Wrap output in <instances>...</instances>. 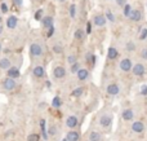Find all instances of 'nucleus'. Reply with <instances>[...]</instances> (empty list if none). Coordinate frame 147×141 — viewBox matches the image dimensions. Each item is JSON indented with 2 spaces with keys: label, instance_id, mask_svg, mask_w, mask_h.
<instances>
[{
  "label": "nucleus",
  "instance_id": "obj_38",
  "mask_svg": "<svg viewBox=\"0 0 147 141\" xmlns=\"http://www.w3.org/2000/svg\"><path fill=\"white\" fill-rule=\"evenodd\" d=\"M141 58L143 60H147V47H143L142 49H141Z\"/></svg>",
  "mask_w": 147,
  "mask_h": 141
},
{
  "label": "nucleus",
  "instance_id": "obj_18",
  "mask_svg": "<svg viewBox=\"0 0 147 141\" xmlns=\"http://www.w3.org/2000/svg\"><path fill=\"white\" fill-rule=\"evenodd\" d=\"M121 117H123V119H124L125 122L132 121L133 117H134V111H133L132 109H124L123 113H121Z\"/></svg>",
  "mask_w": 147,
  "mask_h": 141
},
{
  "label": "nucleus",
  "instance_id": "obj_2",
  "mask_svg": "<svg viewBox=\"0 0 147 141\" xmlns=\"http://www.w3.org/2000/svg\"><path fill=\"white\" fill-rule=\"evenodd\" d=\"M16 87H17L16 79H12V78L7 77L4 80H3V89H4L5 92H12V91L16 89Z\"/></svg>",
  "mask_w": 147,
  "mask_h": 141
},
{
  "label": "nucleus",
  "instance_id": "obj_35",
  "mask_svg": "<svg viewBox=\"0 0 147 141\" xmlns=\"http://www.w3.org/2000/svg\"><path fill=\"white\" fill-rule=\"evenodd\" d=\"M27 141H40V136L38 134H30L27 136Z\"/></svg>",
  "mask_w": 147,
  "mask_h": 141
},
{
  "label": "nucleus",
  "instance_id": "obj_20",
  "mask_svg": "<svg viewBox=\"0 0 147 141\" xmlns=\"http://www.w3.org/2000/svg\"><path fill=\"white\" fill-rule=\"evenodd\" d=\"M66 139L69 141H79L80 140V134H79L78 131H70L69 134H67Z\"/></svg>",
  "mask_w": 147,
  "mask_h": 141
},
{
  "label": "nucleus",
  "instance_id": "obj_5",
  "mask_svg": "<svg viewBox=\"0 0 147 141\" xmlns=\"http://www.w3.org/2000/svg\"><path fill=\"white\" fill-rule=\"evenodd\" d=\"M106 92H107V95H110V96H117L120 93L119 84H116V83H110L106 87Z\"/></svg>",
  "mask_w": 147,
  "mask_h": 141
},
{
  "label": "nucleus",
  "instance_id": "obj_49",
  "mask_svg": "<svg viewBox=\"0 0 147 141\" xmlns=\"http://www.w3.org/2000/svg\"><path fill=\"white\" fill-rule=\"evenodd\" d=\"M1 22H3V17L0 16V25H1Z\"/></svg>",
  "mask_w": 147,
  "mask_h": 141
},
{
  "label": "nucleus",
  "instance_id": "obj_12",
  "mask_svg": "<svg viewBox=\"0 0 147 141\" xmlns=\"http://www.w3.org/2000/svg\"><path fill=\"white\" fill-rule=\"evenodd\" d=\"M78 124H79V119H78V117L76 115H70V117H67V119H66V126L69 127V128H76L78 127Z\"/></svg>",
  "mask_w": 147,
  "mask_h": 141
},
{
  "label": "nucleus",
  "instance_id": "obj_37",
  "mask_svg": "<svg viewBox=\"0 0 147 141\" xmlns=\"http://www.w3.org/2000/svg\"><path fill=\"white\" fill-rule=\"evenodd\" d=\"M54 31H56V28H54V26H52V27H49L48 30H47V38H52L54 34Z\"/></svg>",
  "mask_w": 147,
  "mask_h": 141
},
{
  "label": "nucleus",
  "instance_id": "obj_47",
  "mask_svg": "<svg viewBox=\"0 0 147 141\" xmlns=\"http://www.w3.org/2000/svg\"><path fill=\"white\" fill-rule=\"evenodd\" d=\"M57 1L61 3V4H62V3H66V0H57Z\"/></svg>",
  "mask_w": 147,
  "mask_h": 141
},
{
  "label": "nucleus",
  "instance_id": "obj_41",
  "mask_svg": "<svg viewBox=\"0 0 147 141\" xmlns=\"http://www.w3.org/2000/svg\"><path fill=\"white\" fill-rule=\"evenodd\" d=\"M141 95L147 96V84H143L142 87H141Z\"/></svg>",
  "mask_w": 147,
  "mask_h": 141
},
{
  "label": "nucleus",
  "instance_id": "obj_23",
  "mask_svg": "<svg viewBox=\"0 0 147 141\" xmlns=\"http://www.w3.org/2000/svg\"><path fill=\"white\" fill-rule=\"evenodd\" d=\"M84 91H85V88H84V87H78V88H75V89L71 92V96H72V97L79 98V97H81V96L84 95Z\"/></svg>",
  "mask_w": 147,
  "mask_h": 141
},
{
  "label": "nucleus",
  "instance_id": "obj_21",
  "mask_svg": "<svg viewBox=\"0 0 147 141\" xmlns=\"http://www.w3.org/2000/svg\"><path fill=\"white\" fill-rule=\"evenodd\" d=\"M45 119H40V128H41V136H43L44 140H48L49 139V135H48V131L45 128Z\"/></svg>",
  "mask_w": 147,
  "mask_h": 141
},
{
  "label": "nucleus",
  "instance_id": "obj_8",
  "mask_svg": "<svg viewBox=\"0 0 147 141\" xmlns=\"http://www.w3.org/2000/svg\"><path fill=\"white\" fill-rule=\"evenodd\" d=\"M20 75H21L20 67H17V66H10L7 71V77L12 78V79H17V78H20Z\"/></svg>",
  "mask_w": 147,
  "mask_h": 141
},
{
  "label": "nucleus",
  "instance_id": "obj_11",
  "mask_svg": "<svg viewBox=\"0 0 147 141\" xmlns=\"http://www.w3.org/2000/svg\"><path fill=\"white\" fill-rule=\"evenodd\" d=\"M106 22H107V20L103 14H97V16H94V18H93V23L97 27H103V26L106 25Z\"/></svg>",
  "mask_w": 147,
  "mask_h": 141
},
{
  "label": "nucleus",
  "instance_id": "obj_34",
  "mask_svg": "<svg viewBox=\"0 0 147 141\" xmlns=\"http://www.w3.org/2000/svg\"><path fill=\"white\" fill-rule=\"evenodd\" d=\"M140 31H141V33H140V40L143 41L147 38V27H142Z\"/></svg>",
  "mask_w": 147,
  "mask_h": 141
},
{
  "label": "nucleus",
  "instance_id": "obj_31",
  "mask_svg": "<svg viewBox=\"0 0 147 141\" xmlns=\"http://www.w3.org/2000/svg\"><path fill=\"white\" fill-rule=\"evenodd\" d=\"M69 13H70V17L72 18H76V5L75 4H71L69 8Z\"/></svg>",
  "mask_w": 147,
  "mask_h": 141
},
{
  "label": "nucleus",
  "instance_id": "obj_50",
  "mask_svg": "<svg viewBox=\"0 0 147 141\" xmlns=\"http://www.w3.org/2000/svg\"><path fill=\"white\" fill-rule=\"evenodd\" d=\"M62 141H69V140H67V139H63V140H62Z\"/></svg>",
  "mask_w": 147,
  "mask_h": 141
},
{
  "label": "nucleus",
  "instance_id": "obj_6",
  "mask_svg": "<svg viewBox=\"0 0 147 141\" xmlns=\"http://www.w3.org/2000/svg\"><path fill=\"white\" fill-rule=\"evenodd\" d=\"M111 123H112V115L111 114H103V115L99 118V124H101L102 127H105V128L110 127Z\"/></svg>",
  "mask_w": 147,
  "mask_h": 141
},
{
  "label": "nucleus",
  "instance_id": "obj_24",
  "mask_svg": "<svg viewBox=\"0 0 147 141\" xmlns=\"http://www.w3.org/2000/svg\"><path fill=\"white\" fill-rule=\"evenodd\" d=\"M101 140H102V136L99 132L92 131L90 134H89V141H101Z\"/></svg>",
  "mask_w": 147,
  "mask_h": 141
},
{
  "label": "nucleus",
  "instance_id": "obj_51",
  "mask_svg": "<svg viewBox=\"0 0 147 141\" xmlns=\"http://www.w3.org/2000/svg\"><path fill=\"white\" fill-rule=\"evenodd\" d=\"M88 141H89V140H88Z\"/></svg>",
  "mask_w": 147,
  "mask_h": 141
},
{
  "label": "nucleus",
  "instance_id": "obj_17",
  "mask_svg": "<svg viewBox=\"0 0 147 141\" xmlns=\"http://www.w3.org/2000/svg\"><path fill=\"white\" fill-rule=\"evenodd\" d=\"M117 57H119V51H117L115 47H110L109 49H107V58L109 60H116Z\"/></svg>",
  "mask_w": 147,
  "mask_h": 141
},
{
  "label": "nucleus",
  "instance_id": "obj_30",
  "mask_svg": "<svg viewBox=\"0 0 147 141\" xmlns=\"http://www.w3.org/2000/svg\"><path fill=\"white\" fill-rule=\"evenodd\" d=\"M105 17H106V20L109 21V22H111V23H114L115 20H116V18H115V14H114V13H112L110 9L106 10V14H105Z\"/></svg>",
  "mask_w": 147,
  "mask_h": 141
},
{
  "label": "nucleus",
  "instance_id": "obj_1",
  "mask_svg": "<svg viewBox=\"0 0 147 141\" xmlns=\"http://www.w3.org/2000/svg\"><path fill=\"white\" fill-rule=\"evenodd\" d=\"M28 53H30V56L32 57V58H40L44 54V48L40 43L34 41V43H31L30 47H28Z\"/></svg>",
  "mask_w": 147,
  "mask_h": 141
},
{
  "label": "nucleus",
  "instance_id": "obj_44",
  "mask_svg": "<svg viewBox=\"0 0 147 141\" xmlns=\"http://www.w3.org/2000/svg\"><path fill=\"white\" fill-rule=\"evenodd\" d=\"M96 61H97V57L93 54V56H92V60H90V64L94 66V65H96Z\"/></svg>",
  "mask_w": 147,
  "mask_h": 141
},
{
  "label": "nucleus",
  "instance_id": "obj_3",
  "mask_svg": "<svg viewBox=\"0 0 147 141\" xmlns=\"http://www.w3.org/2000/svg\"><path fill=\"white\" fill-rule=\"evenodd\" d=\"M119 67H120V70H121L123 73L132 71V67H133L132 58H129V57H125V58H123L121 61H120V64H119Z\"/></svg>",
  "mask_w": 147,
  "mask_h": 141
},
{
  "label": "nucleus",
  "instance_id": "obj_28",
  "mask_svg": "<svg viewBox=\"0 0 147 141\" xmlns=\"http://www.w3.org/2000/svg\"><path fill=\"white\" fill-rule=\"evenodd\" d=\"M123 8H124V9H123V14H124V17L125 18H129V16H130V13H132L133 8L130 7L129 4H125Z\"/></svg>",
  "mask_w": 147,
  "mask_h": 141
},
{
  "label": "nucleus",
  "instance_id": "obj_9",
  "mask_svg": "<svg viewBox=\"0 0 147 141\" xmlns=\"http://www.w3.org/2000/svg\"><path fill=\"white\" fill-rule=\"evenodd\" d=\"M32 75L35 78H38V79H41V78L45 77V69H44V66H41V65H38V66H35L32 69Z\"/></svg>",
  "mask_w": 147,
  "mask_h": 141
},
{
  "label": "nucleus",
  "instance_id": "obj_15",
  "mask_svg": "<svg viewBox=\"0 0 147 141\" xmlns=\"http://www.w3.org/2000/svg\"><path fill=\"white\" fill-rule=\"evenodd\" d=\"M76 75H78V79L80 80V82H85V80L89 78V70L81 67V69L76 73Z\"/></svg>",
  "mask_w": 147,
  "mask_h": 141
},
{
  "label": "nucleus",
  "instance_id": "obj_19",
  "mask_svg": "<svg viewBox=\"0 0 147 141\" xmlns=\"http://www.w3.org/2000/svg\"><path fill=\"white\" fill-rule=\"evenodd\" d=\"M10 66H12V61H10V58H8V57H3V58H0V70H8Z\"/></svg>",
  "mask_w": 147,
  "mask_h": 141
},
{
  "label": "nucleus",
  "instance_id": "obj_10",
  "mask_svg": "<svg viewBox=\"0 0 147 141\" xmlns=\"http://www.w3.org/2000/svg\"><path fill=\"white\" fill-rule=\"evenodd\" d=\"M132 131L134 132V134H142V132L145 131V124H143V122L134 121L132 123Z\"/></svg>",
  "mask_w": 147,
  "mask_h": 141
},
{
  "label": "nucleus",
  "instance_id": "obj_16",
  "mask_svg": "<svg viewBox=\"0 0 147 141\" xmlns=\"http://www.w3.org/2000/svg\"><path fill=\"white\" fill-rule=\"evenodd\" d=\"M41 25H43L44 28L48 30L49 27L53 26V17H52V16H45V17H43L41 18Z\"/></svg>",
  "mask_w": 147,
  "mask_h": 141
},
{
  "label": "nucleus",
  "instance_id": "obj_33",
  "mask_svg": "<svg viewBox=\"0 0 147 141\" xmlns=\"http://www.w3.org/2000/svg\"><path fill=\"white\" fill-rule=\"evenodd\" d=\"M66 61L69 62L70 65H72V64H75V62H78V57H76V54H69Z\"/></svg>",
  "mask_w": 147,
  "mask_h": 141
},
{
  "label": "nucleus",
  "instance_id": "obj_25",
  "mask_svg": "<svg viewBox=\"0 0 147 141\" xmlns=\"http://www.w3.org/2000/svg\"><path fill=\"white\" fill-rule=\"evenodd\" d=\"M136 49H137V45H136V43L133 40H128L127 44H125V51L127 52H134Z\"/></svg>",
  "mask_w": 147,
  "mask_h": 141
},
{
  "label": "nucleus",
  "instance_id": "obj_32",
  "mask_svg": "<svg viewBox=\"0 0 147 141\" xmlns=\"http://www.w3.org/2000/svg\"><path fill=\"white\" fill-rule=\"evenodd\" d=\"M43 14H44V9H38L35 12V14H34V18H35L36 21H41V18H43Z\"/></svg>",
  "mask_w": 147,
  "mask_h": 141
},
{
  "label": "nucleus",
  "instance_id": "obj_4",
  "mask_svg": "<svg viewBox=\"0 0 147 141\" xmlns=\"http://www.w3.org/2000/svg\"><path fill=\"white\" fill-rule=\"evenodd\" d=\"M132 73H133V75H134V77H138V78L143 77V75L146 74V67H145V65H143L142 62H138V64L133 65Z\"/></svg>",
  "mask_w": 147,
  "mask_h": 141
},
{
  "label": "nucleus",
  "instance_id": "obj_7",
  "mask_svg": "<svg viewBox=\"0 0 147 141\" xmlns=\"http://www.w3.org/2000/svg\"><path fill=\"white\" fill-rule=\"evenodd\" d=\"M53 77L56 79H63L66 77V69L63 66H56L53 69Z\"/></svg>",
  "mask_w": 147,
  "mask_h": 141
},
{
  "label": "nucleus",
  "instance_id": "obj_48",
  "mask_svg": "<svg viewBox=\"0 0 147 141\" xmlns=\"http://www.w3.org/2000/svg\"><path fill=\"white\" fill-rule=\"evenodd\" d=\"M1 51H3V47H1V43H0V53H1Z\"/></svg>",
  "mask_w": 147,
  "mask_h": 141
},
{
  "label": "nucleus",
  "instance_id": "obj_40",
  "mask_svg": "<svg viewBox=\"0 0 147 141\" xmlns=\"http://www.w3.org/2000/svg\"><path fill=\"white\" fill-rule=\"evenodd\" d=\"M12 3L17 8H21V7H22V4H23V0H12Z\"/></svg>",
  "mask_w": 147,
  "mask_h": 141
},
{
  "label": "nucleus",
  "instance_id": "obj_29",
  "mask_svg": "<svg viewBox=\"0 0 147 141\" xmlns=\"http://www.w3.org/2000/svg\"><path fill=\"white\" fill-rule=\"evenodd\" d=\"M80 69H81L80 62H75V64L70 65V73H71V74H76V73H78Z\"/></svg>",
  "mask_w": 147,
  "mask_h": 141
},
{
  "label": "nucleus",
  "instance_id": "obj_27",
  "mask_svg": "<svg viewBox=\"0 0 147 141\" xmlns=\"http://www.w3.org/2000/svg\"><path fill=\"white\" fill-rule=\"evenodd\" d=\"M52 106H53L54 109H59L62 106V100L61 97H58V96H56V97H53V100H52Z\"/></svg>",
  "mask_w": 147,
  "mask_h": 141
},
{
  "label": "nucleus",
  "instance_id": "obj_36",
  "mask_svg": "<svg viewBox=\"0 0 147 141\" xmlns=\"http://www.w3.org/2000/svg\"><path fill=\"white\" fill-rule=\"evenodd\" d=\"M48 135H51V136H56V135H57V127L56 126H51V127H49Z\"/></svg>",
  "mask_w": 147,
  "mask_h": 141
},
{
  "label": "nucleus",
  "instance_id": "obj_42",
  "mask_svg": "<svg viewBox=\"0 0 147 141\" xmlns=\"http://www.w3.org/2000/svg\"><path fill=\"white\" fill-rule=\"evenodd\" d=\"M90 33H92V23L88 22L86 23V35H89Z\"/></svg>",
  "mask_w": 147,
  "mask_h": 141
},
{
  "label": "nucleus",
  "instance_id": "obj_46",
  "mask_svg": "<svg viewBox=\"0 0 147 141\" xmlns=\"http://www.w3.org/2000/svg\"><path fill=\"white\" fill-rule=\"evenodd\" d=\"M1 34H3V26L0 25V35H1Z\"/></svg>",
  "mask_w": 147,
  "mask_h": 141
},
{
  "label": "nucleus",
  "instance_id": "obj_13",
  "mask_svg": "<svg viewBox=\"0 0 147 141\" xmlns=\"http://www.w3.org/2000/svg\"><path fill=\"white\" fill-rule=\"evenodd\" d=\"M17 25H18V18L16 16H9L7 18V27L9 30H14L17 27Z\"/></svg>",
  "mask_w": 147,
  "mask_h": 141
},
{
  "label": "nucleus",
  "instance_id": "obj_39",
  "mask_svg": "<svg viewBox=\"0 0 147 141\" xmlns=\"http://www.w3.org/2000/svg\"><path fill=\"white\" fill-rule=\"evenodd\" d=\"M0 9H1V13H8L9 8H8V5L5 4V3H1V5H0Z\"/></svg>",
  "mask_w": 147,
  "mask_h": 141
},
{
  "label": "nucleus",
  "instance_id": "obj_43",
  "mask_svg": "<svg viewBox=\"0 0 147 141\" xmlns=\"http://www.w3.org/2000/svg\"><path fill=\"white\" fill-rule=\"evenodd\" d=\"M116 4L119 5V7H124V5L127 4V0H116Z\"/></svg>",
  "mask_w": 147,
  "mask_h": 141
},
{
  "label": "nucleus",
  "instance_id": "obj_22",
  "mask_svg": "<svg viewBox=\"0 0 147 141\" xmlns=\"http://www.w3.org/2000/svg\"><path fill=\"white\" fill-rule=\"evenodd\" d=\"M74 38H75L76 40H83V39L85 38V31H84L83 28H76L75 33H74Z\"/></svg>",
  "mask_w": 147,
  "mask_h": 141
},
{
  "label": "nucleus",
  "instance_id": "obj_45",
  "mask_svg": "<svg viewBox=\"0 0 147 141\" xmlns=\"http://www.w3.org/2000/svg\"><path fill=\"white\" fill-rule=\"evenodd\" d=\"M1 52H4L5 54H8V53H10V49H9V48H4Z\"/></svg>",
  "mask_w": 147,
  "mask_h": 141
},
{
  "label": "nucleus",
  "instance_id": "obj_14",
  "mask_svg": "<svg viewBox=\"0 0 147 141\" xmlns=\"http://www.w3.org/2000/svg\"><path fill=\"white\" fill-rule=\"evenodd\" d=\"M129 20L132 21V22H140V21L142 20V12L138 9H133L129 16Z\"/></svg>",
  "mask_w": 147,
  "mask_h": 141
},
{
  "label": "nucleus",
  "instance_id": "obj_26",
  "mask_svg": "<svg viewBox=\"0 0 147 141\" xmlns=\"http://www.w3.org/2000/svg\"><path fill=\"white\" fill-rule=\"evenodd\" d=\"M52 51H53L54 54H62L63 53V47H62L59 43H56V44H53V47H52Z\"/></svg>",
  "mask_w": 147,
  "mask_h": 141
}]
</instances>
